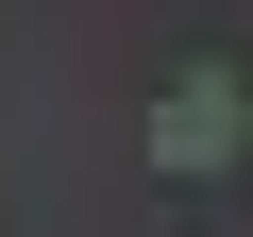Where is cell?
Returning a JSON list of instances; mask_svg holds the SVG:
<instances>
[{
    "instance_id": "cell-1",
    "label": "cell",
    "mask_w": 253,
    "mask_h": 237,
    "mask_svg": "<svg viewBox=\"0 0 253 237\" xmlns=\"http://www.w3.org/2000/svg\"><path fill=\"white\" fill-rule=\"evenodd\" d=\"M236 153H253V85H236V68H186V85L152 102V170L203 186V170H236Z\"/></svg>"
}]
</instances>
